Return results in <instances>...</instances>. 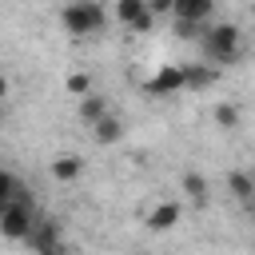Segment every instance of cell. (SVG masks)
<instances>
[{
  "instance_id": "obj_12",
  "label": "cell",
  "mask_w": 255,
  "mask_h": 255,
  "mask_svg": "<svg viewBox=\"0 0 255 255\" xmlns=\"http://www.w3.org/2000/svg\"><path fill=\"white\" fill-rule=\"evenodd\" d=\"M104 116H108V100H104L96 88H92L88 96H80V120H84L88 128H92L96 120H104Z\"/></svg>"
},
{
  "instance_id": "obj_8",
  "label": "cell",
  "mask_w": 255,
  "mask_h": 255,
  "mask_svg": "<svg viewBox=\"0 0 255 255\" xmlns=\"http://www.w3.org/2000/svg\"><path fill=\"white\" fill-rule=\"evenodd\" d=\"M52 179L56 183H72V179H80V171H84V159L76 155V151H64V155H56L52 159Z\"/></svg>"
},
{
  "instance_id": "obj_18",
  "label": "cell",
  "mask_w": 255,
  "mask_h": 255,
  "mask_svg": "<svg viewBox=\"0 0 255 255\" xmlns=\"http://www.w3.org/2000/svg\"><path fill=\"white\" fill-rule=\"evenodd\" d=\"M203 32H207V28H203L199 20H175V36H179V40H199Z\"/></svg>"
},
{
  "instance_id": "obj_14",
  "label": "cell",
  "mask_w": 255,
  "mask_h": 255,
  "mask_svg": "<svg viewBox=\"0 0 255 255\" xmlns=\"http://www.w3.org/2000/svg\"><path fill=\"white\" fill-rule=\"evenodd\" d=\"M179 187H183V195L191 203H207V179H203V171H183Z\"/></svg>"
},
{
  "instance_id": "obj_5",
  "label": "cell",
  "mask_w": 255,
  "mask_h": 255,
  "mask_svg": "<svg viewBox=\"0 0 255 255\" xmlns=\"http://www.w3.org/2000/svg\"><path fill=\"white\" fill-rule=\"evenodd\" d=\"M147 96H179L187 92V76H183V64H163L147 84H143Z\"/></svg>"
},
{
  "instance_id": "obj_11",
  "label": "cell",
  "mask_w": 255,
  "mask_h": 255,
  "mask_svg": "<svg viewBox=\"0 0 255 255\" xmlns=\"http://www.w3.org/2000/svg\"><path fill=\"white\" fill-rule=\"evenodd\" d=\"M92 139H96L100 147H108V143H120V139H124V124H120V120L108 112L104 120H96V124H92Z\"/></svg>"
},
{
  "instance_id": "obj_3",
  "label": "cell",
  "mask_w": 255,
  "mask_h": 255,
  "mask_svg": "<svg viewBox=\"0 0 255 255\" xmlns=\"http://www.w3.org/2000/svg\"><path fill=\"white\" fill-rule=\"evenodd\" d=\"M36 227V207L32 199H0V235L4 239H28V231Z\"/></svg>"
},
{
  "instance_id": "obj_19",
  "label": "cell",
  "mask_w": 255,
  "mask_h": 255,
  "mask_svg": "<svg viewBox=\"0 0 255 255\" xmlns=\"http://www.w3.org/2000/svg\"><path fill=\"white\" fill-rule=\"evenodd\" d=\"M147 4H151L155 16H171V12H175V0H147Z\"/></svg>"
},
{
  "instance_id": "obj_2",
  "label": "cell",
  "mask_w": 255,
  "mask_h": 255,
  "mask_svg": "<svg viewBox=\"0 0 255 255\" xmlns=\"http://www.w3.org/2000/svg\"><path fill=\"white\" fill-rule=\"evenodd\" d=\"M199 48H203V60L211 64H235L239 52H243V32L227 20V24H215L199 36Z\"/></svg>"
},
{
  "instance_id": "obj_4",
  "label": "cell",
  "mask_w": 255,
  "mask_h": 255,
  "mask_svg": "<svg viewBox=\"0 0 255 255\" xmlns=\"http://www.w3.org/2000/svg\"><path fill=\"white\" fill-rule=\"evenodd\" d=\"M116 20H120L128 32H147L159 16L151 12L147 0H116Z\"/></svg>"
},
{
  "instance_id": "obj_17",
  "label": "cell",
  "mask_w": 255,
  "mask_h": 255,
  "mask_svg": "<svg viewBox=\"0 0 255 255\" xmlns=\"http://www.w3.org/2000/svg\"><path fill=\"white\" fill-rule=\"evenodd\" d=\"M0 199H28V195H24V183H20L12 171L0 175Z\"/></svg>"
},
{
  "instance_id": "obj_1",
  "label": "cell",
  "mask_w": 255,
  "mask_h": 255,
  "mask_svg": "<svg viewBox=\"0 0 255 255\" xmlns=\"http://www.w3.org/2000/svg\"><path fill=\"white\" fill-rule=\"evenodd\" d=\"M60 24H64L68 36L80 40V36H96V32H104V28H108V12H104L100 0H72V4L60 8Z\"/></svg>"
},
{
  "instance_id": "obj_9",
  "label": "cell",
  "mask_w": 255,
  "mask_h": 255,
  "mask_svg": "<svg viewBox=\"0 0 255 255\" xmlns=\"http://www.w3.org/2000/svg\"><path fill=\"white\" fill-rule=\"evenodd\" d=\"M211 12H215V0H175V20H199V24H207L211 20Z\"/></svg>"
},
{
  "instance_id": "obj_15",
  "label": "cell",
  "mask_w": 255,
  "mask_h": 255,
  "mask_svg": "<svg viewBox=\"0 0 255 255\" xmlns=\"http://www.w3.org/2000/svg\"><path fill=\"white\" fill-rule=\"evenodd\" d=\"M64 92H68V96H76V100H80V96H88V92H92V76H88V72H72V76L64 80Z\"/></svg>"
},
{
  "instance_id": "obj_13",
  "label": "cell",
  "mask_w": 255,
  "mask_h": 255,
  "mask_svg": "<svg viewBox=\"0 0 255 255\" xmlns=\"http://www.w3.org/2000/svg\"><path fill=\"white\" fill-rule=\"evenodd\" d=\"M227 191H231L239 203L255 199V175H251V171H231V175H227Z\"/></svg>"
},
{
  "instance_id": "obj_10",
  "label": "cell",
  "mask_w": 255,
  "mask_h": 255,
  "mask_svg": "<svg viewBox=\"0 0 255 255\" xmlns=\"http://www.w3.org/2000/svg\"><path fill=\"white\" fill-rule=\"evenodd\" d=\"M183 76H187V92H203V88H211L215 84V64L207 60V64H183Z\"/></svg>"
},
{
  "instance_id": "obj_6",
  "label": "cell",
  "mask_w": 255,
  "mask_h": 255,
  "mask_svg": "<svg viewBox=\"0 0 255 255\" xmlns=\"http://www.w3.org/2000/svg\"><path fill=\"white\" fill-rule=\"evenodd\" d=\"M36 255H56V251H64L68 243H64V235H60V223H52V219H36V227L28 231V239H24Z\"/></svg>"
},
{
  "instance_id": "obj_7",
  "label": "cell",
  "mask_w": 255,
  "mask_h": 255,
  "mask_svg": "<svg viewBox=\"0 0 255 255\" xmlns=\"http://www.w3.org/2000/svg\"><path fill=\"white\" fill-rule=\"evenodd\" d=\"M179 215H183V207L175 203V199H163V203H155L151 211H147V231H171L175 223H179Z\"/></svg>"
},
{
  "instance_id": "obj_16",
  "label": "cell",
  "mask_w": 255,
  "mask_h": 255,
  "mask_svg": "<svg viewBox=\"0 0 255 255\" xmlns=\"http://www.w3.org/2000/svg\"><path fill=\"white\" fill-rule=\"evenodd\" d=\"M215 124H219L223 131H235V128H239V108H235V104H215Z\"/></svg>"
}]
</instances>
